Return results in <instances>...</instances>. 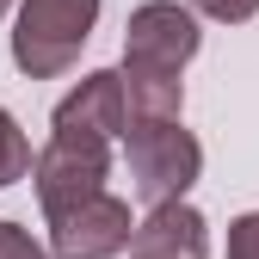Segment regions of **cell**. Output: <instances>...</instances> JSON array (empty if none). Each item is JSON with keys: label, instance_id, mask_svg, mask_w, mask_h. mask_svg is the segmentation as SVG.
<instances>
[{"label": "cell", "instance_id": "cell-5", "mask_svg": "<svg viewBox=\"0 0 259 259\" xmlns=\"http://www.w3.org/2000/svg\"><path fill=\"white\" fill-rule=\"evenodd\" d=\"M130 235H136L130 204L111 198V191H99V198L50 216V259H111V253L130 247Z\"/></svg>", "mask_w": 259, "mask_h": 259}, {"label": "cell", "instance_id": "cell-10", "mask_svg": "<svg viewBox=\"0 0 259 259\" xmlns=\"http://www.w3.org/2000/svg\"><path fill=\"white\" fill-rule=\"evenodd\" d=\"M191 13H204V19H222V25H241L259 13V0H185Z\"/></svg>", "mask_w": 259, "mask_h": 259}, {"label": "cell", "instance_id": "cell-11", "mask_svg": "<svg viewBox=\"0 0 259 259\" xmlns=\"http://www.w3.org/2000/svg\"><path fill=\"white\" fill-rule=\"evenodd\" d=\"M0 259H50L37 241H31L19 222H0Z\"/></svg>", "mask_w": 259, "mask_h": 259}, {"label": "cell", "instance_id": "cell-8", "mask_svg": "<svg viewBox=\"0 0 259 259\" xmlns=\"http://www.w3.org/2000/svg\"><path fill=\"white\" fill-rule=\"evenodd\" d=\"M25 173H31V142L13 123V111H0V191H7L13 179H25Z\"/></svg>", "mask_w": 259, "mask_h": 259}, {"label": "cell", "instance_id": "cell-4", "mask_svg": "<svg viewBox=\"0 0 259 259\" xmlns=\"http://www.w3.org/2000/svg\"><path fill=\"white\" fill-rule=\"evenodd\" d=\"M198 56V19L179 0H148L123 25V80H179V68Z\"/></svg>", "mask_w": 259, "mask_h": 259}, {"label": "cell", "instance_id": "cell-9", "mask_svg": "<svg viewBox=\"0 0 259 259\" xmlns=\"http://www.w3.org/2000/svg\"><path fill=\"white\" fill-rule=\"evenodd\" d=\"M229 259H259V210L229 222Z\"/></svg>", "mask_w": 259, "mask_h": 259}, {"label": "cell", "instance_id": "cell-3", "mask_svg": "<svg viewBox=\"0 0 259 259\" xmlns=\"http://www.w3.org/2000/svg\"><path fill=\"white\" fill-rule=\"evenodd\" d=\"M31 179H37L44 216H62L87 198H99L111 179V142L87 136V130H50V148L31 154Z\"/></svg>", "mask_w": 259, "mask_h": 259}, {"label": "cell", "instance_id": "cell-6", "mask_svg": "<svg viewBox=\"0 0 259 259\" xmlns=\"http://www.w3.org/2000/svg\"><path fill=\"white\" fill-rule=\"evenodd\" d=\"M123 74L117 68H99V74H87L68 99L56 105V130H87V136H105L117 142L123 136Z\"/></svg>", "mask_w": 259, "mask_h": 259}, {"label": "cell", "instance_id": "cell-2", "mask_svg": "<svg viewBox=\"0 0 259 259\" xmlns=\"http://www.w3.org/2000/svg\"><path fill=\"white\" fill-rule=\"evenodd\" d=\"M99 25V0H25L13 25V62L31 80L68 74Z\"/></svg>", "mask_w": 259, "mask_h": 259}, {"label": "cell", "instance_id": "cell-12", "mask_svg": "<svg viewBox=\"0 0 259 259\" xmlns=\"http://www.w3.org/2000/svg\"><path fill=\"white\" fill-rule=\"evenodd\" d=\"M7 7H13V0H0V13H7Z\"/></svg>", "mask_w": 259, "mask_h": 259}, {"label": "cell", "instance_id": "cell-7", "mask_svg": "<svg viewBox=\"0 0 259 259\" xmlns=\"http://www.w3.org/2000/svg\"><path fill=\"white\" fill-rule=\"evenodd\" d=\"M204 253H210V235L191 204H160L130 235V259H204Z\"/></svg>", "mask_w": 259, "mask_h": 259}, {"label": "cell", "instance_id": "cell-1", "mask_svg": "<svg viewBox=\"0 0 259 259\" xmlns=\"http://www.w3.org/2000/svg\"><path fill=\"white\" fill-rule=\"evenodd\" d=\"M123 148H130V179L148 210L160 204H185L191 179L204 173V148L179 117H130L123 123Z\"/></svg>", "mask_w": 259, "mask_h": 259}]
</instances>
